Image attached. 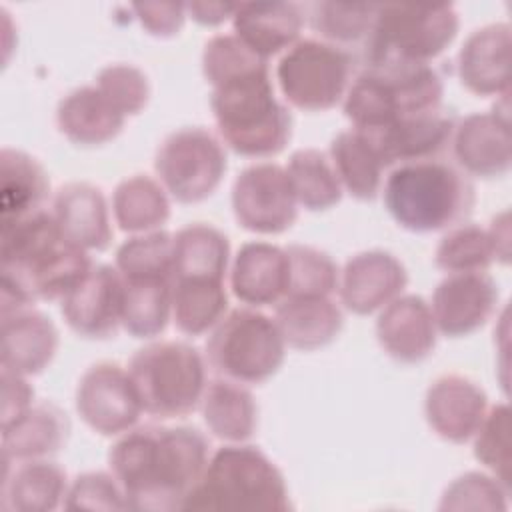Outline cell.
<instances>
[{
	"label": "cell",
	"instance_id": "ee69618b",
	"mask_svg": "<svg viewBox=\"0 0 512 512\" xmlns=\"http://www.w3.org/2000/svg\"><path fill=\"white\" fill-rule=\"evenodd\" d=\"M94 86L128 118L140 114L150 100L148 76L134 64H108L96 74Z\"/></svg>",
	"mask_w": 512,
	"mask_h": 512
},
{
	"label": "cell",
	"instance_id": "ffe728a7",
	"mask_svg": "<svg viewBox=\"0 0 512 512\" xmlns=\"http://www.w3.org/2000/svg\"><path fill=\"white\" fill-rule=\"evenodd\" d=\"M376 340L396 362L418 364L426 360L438 340L430 304L418 294H400L380 310Z\"/></svg>",
	"mask_w": 512,
	"mask_h": 512
},
{
	"label": "cell",
	"instance_id": "f6af8a7d",
	"mask_svg": "<svg viewBox=\"0 0 512 512\" xmlns=\"http://www.w3.org/2000/svg\"><path fill=\"white\" fill-rule=\"evenodd\" d=\"M66 510H128L122 486L112 472H82L78 474L64 498Z\"/></svg>",
	"mask_w": 512,
	"mask_h": 512
},
{
	"label": "cell",
	"instance_id": "44dd1931",
	"mask_svg": "<svg viewBox=\"0 0 512 512\" xmlns=\"http://www.w3.org/2000/svg\"><path fill=\"white\" fill-rule=\"evenodd\" d=\"M290 262L286 248L252 240L238 248L230 268L232 294L250 308L276 306L288 294Z\"/></svg>",
	"mask_w": 512,
	"mask_h": 512
},
{
	"label": "cell",
	"instance_id": "7a4b0ae2",
	"mask_svg": "<svg viewBox=\"0 0 512 512\" xmlns=\"http://www.w3.org/2000/svg\"><path fill=\"white\" fill-rule=\"evenodd\" d=\"M92 268L88 252L68 240L50 210L0 224V280L34 302L62 300Z\"/></svg>",
	"mask_w": 512,
	"mask_h": 512
},
{
	"label": "cell",
	"instance_id": "5b68a950",
	"mask_svg": "<svg viewBox=\"0 0 512 512\" xmlns=\"http://www.w3.org/2000/svg\"><path fill=\"white\" fill-rule=\"evenodd\" d=\"M292 508L280 468L256 446L226 444L210 454L206 470L182 510L286 512Z\"/></svg>",
	"mask_w": 512,
	"mask_h": 512
},
{
	"label": "cell",
	"instance_id": "9c48e42d",
	"mask_svg": "<svg viewBox=\"0 0 512 512\" xmlns=\"http://www.w3.org/2000/svg\"><path fill=\"white\" fill-rule=\"evenodd\" d=\"M356 56L322 42L300 38L276 64V82L284 100L304 112H326L338 106L356 70Z\"/></svg>",
	"mask_w": 512,
	"mask_h": 512
},
{
	"label": "cell",
	"instance_id": "74e56055",
	"mask_svg": "<svg viewBox=\"0 0 512 512\" xmlns=\"http://www.w3.org/2000/svg\"><path fill=\"white\" fill-rule=\"evenodd\" d=\"M492 262H496V252L490 232L472 222L446 230L434 250V264L446 274L486 272Z\"/></svg>",
	"mask_w": 512,
	"mask_h": 512
},
{
	"label": "cell",
	"instance_id": "5bb4252c",
	"mask_svg": "<svg viewBox=\"0 0 512 512\" xmlns=\"http://www.w3.org/2000/svg\"><path fill=\"white\" fill-rule=\"evenodd\" d=\"M498 284L488 272L446 274L432 292L430 310L438 334L448 338L470 336L496 312Z\"/></svg>",
	"mask_w": 512,
	"mask_h": 512
},
{
	"label": "cell",
	"instance_id": "83f0119b",
	"mask_svg": "<svg viewBox=\"0 0 512 512\" xmlns=\"http://www.w3.org/2000/svg\"><path fill=\"white\" fill-rule=\"evenodd\" d=\"M0 506L12 512H52L64 506L68 492L66 472L48 458L4 462Z\"/></svg>",
	"mask_w": 512,
	"mask_h": 512
},
{
	"label": "cell",
	"instance_id": "ba28073f",
	"mask_svg": "<svg viewBox=\"0 0 512 512\" xmlns=\"http://www.w3.org/2000/svg\"><path fill=\"white\" fill-rule=\"evenodd\" d=\"M458 28L460 16L452 4H378L374 30L358 64H432L454 42Z\"/></svg>",
	"mask_w": 512,
	"mask_h": 512
},
{
	"label": "cell",
	"instance_id": "bcb514c9",
	"mask_svg": "<svg viewBox=\"0 0 512 512\" xmlns=\"http://www.w3.org/2000/svg\"><path fill=\"white\" fill-rule=\"evenodd\" d=\"M132 10L140 26L156 38L176 36L186 20V4L176 2H138L132 4Z\"/></svg>",
	"mask_w": 512,
	"mask_h": 512
},
{
	"label": "cell",
	"instance_id": "4dcf8cb0",
	"mask_svg": "<svg viewBox=\"0 0 512 512\" xmlns=\"http://www.w3.org/2000/svg\"><path fill=\"white\" fill-rule=\"evenodd\" d=\"M48 194V174L34 156L16 148L0 150V224L42 210Z\"/></svg>",
	"mask_w": 512,
	"mask_h": 512
},
{
	"label": "cell",
	"instance_id": "ab89813d",
	"mask_svg": "<svg viewBox=\"0 0 512 512\" xmlns=\"http://www.w3.org/2000/svg\"><path fill=\"white\" fill-rule=\"evenodd\" d=\"M290 262L288 296H332L338 290L340 270L320 248L306 244L286 246Z\"/></svg>",
	"mask_w": 512,
	"mask_h": 512
},
{
	"label": "cell",
	"instance_id": "30bf717a",
	"mask_svg": "<svg viewBox=\"0 0 512 512\" xmlns=\"http://www.w3.org/2000/svg\"><path fill=\"white\" fill-rule=\"evenodd\" d=\"M226 168V146L202 126H184L170 132L154 156L158 182L180 204L210 198L218 190Z\"/></svg>",
	"mask_w": 512,
	"mask_h": 512
},
{
	"label": "cell",
	"instance_id": "7402d4cb",
	"mask_svg": "<svg viewBox=\"0 0 512 512\" xmlns=\"http://www.w3.org/2000/svg\"><path fill=\"white\" fill-rule=\"evenodd\" d=\"M62 234L86 252H102L112 242V224L104 192L90 182L60 186L50 208Z\"/></svg>",
	"mask_w": 512,
	"mask_h": 512
},
{
	"label": "cell",
	"instance_id": "2e32d148",
	"mask_svg": "<svg viewBox=\"0 0 512 512\" xmlns=\"http://www.w3.org/2000/svg\"><path fill=\"white\" fill-rule=\"evenodd\" d=\"M408 284L404 264L388 250H364L350 256L340 270L338 294L342 306L358 316L380 312Z\"/></svg>",
	"mask_w": 512,
	"mask_h": 512
},
{
	"label": "cell",
	"instance_id": "52a82bcc",
	"mask_svg": "<svg viewBox=\"0 0 512 512\" xmlns=\"http://www.w3.org/2000/svg\"><path fill=\"white\" fill-rule=\"evenodd\" d=\"M284 356L286 342L276 320L250 306L230 310L210 332L204 352L216 376L244 386L272 378Z\"/></svg>",
	"mask_w": 512,
	"mask_h": 512
},
{
	"label": "cell",
	"instance_id": "ac0fdd59",
	"mask_svg": "<svg viewBox=\"0 0 512 512\" xmlns=\"http://www.w3.org/2000/svg\"><path fill=\"white\" fill-rule=\"evenodd\" d=\"M456 122L458 118L450 110L438 108L404 116L368 136L376 142L386 168H394L408 162L440 160L450 152Z\"/></svg>",
	"mask_w": 512,
	"mask_h": 512
},
{
	"label": "cell",
	"instance_id": "484cf974",
	"mask_svg": "<svg viewBox=\"0 0 512 512\" xmlns=\"http://www.w3.org/2000/svg\"><path fill=\"white\" fill-rule=\"evenodd\" d=\"M70 420L54 402H34L32 408L10 426L2 428V460H44L60 452L68 440Z\"/></svg>",
	"mask_w": 512,
	"mask_h": 512
},
{
	"label": "cell",
	"instance_id": "d4e9b609",
	"mask_svg": "<svg viewBox=\"0 0 512 512\" xmlns=\"http://www.w3.org/2000/svg\"><path fill=\"white\" fill-rule=\"evenodd\" d=\"M126 116L94 86H78L56 106V126L72 144L92 148L112 142L124 128Z\"/></svg>",
	"mask_w": 512,
	"mask_h": 512
},
{
	"label": "cell",
	"instance_id": "f546056e",
	"mask_svg": "<svg viewBox=\"0 0 512 512\" xmlns=\"http://www.w3.org/2000/svg\"><path fill=\"white\" fill-rule=\"evenodd\" d=\"M200 410L208 432L226 444L246 442L258 428V404L252 392L220 376L208 382Z\"/></svg>",
	"mask_w": 512,
	"mask_h": 512
},
{
	"label": "cell",
	"instance_id": "e575fe53",
	"mask_svg": "<svg viewBox=\"0 0 512 512\" xmlns=\"http://www.w3.org/2000/svg\"><path fill=\"white\" fill-rule=\"evenodd\" d=\"M228 294L222 280H172V320L186 336L212 332L226 316Z\"/></svg>",
	"mask_w": 512,
	"mask_h": 512
},
{
	"label": "cell",
	"instance_id": "e0dca14e",
	"mask_svg": "<svg viewBox=\"0 0 512 512\" xmlns=\"http://www.w3.org/2000/svg\"><path fill=\"white\" fill-rule=\"evenodd\" d=\"M486 412V392L460 374L436 378L424 396V416L430 430L450 444L470 442Z\"/></svg>",
	"mask_w": 512,
	"mask_h": 512
},
{
	"label": "cell",
	"instance_id": "836d02e7",
	"mask_svg": "<svg viewBox=\"0 0 512 512\" xmlns=\"http://www.w3.org/2000/svg\"><path fill=\"white\" fill-rule=\"evenodd\" d=\"M112 214L122 232L144 234L160 230L170 218V196L156 178L134 174L116 184Z\"/></svg>",
	"mask_w": 512,
	"mask_h": 512
},
{
	"label": "cell",
	"instance_id": "4316f807",
	"mask_svg": "<svg viewBox=\"0 0 512 512\" xmlns=\"http://www.w3.org/2000/svg\"><path fill=\"white\" fill-rule=\"evenodd\" d=\"M274 320L286 346L302 352L328 346L344 326L342 308L332 296H288L276 304Z\"/></svg>",
	"mask_w": 512,
	"mask_h": 512
},
{
	"label": "cell",
	"instance_id": "9a60e30c",
	"mask_svg": "<svg viewBox=\"0 0 512 512\" xmlns=\"http://www.w3.org/2000/svg\"><path fill=\"white\" fill-rule=\"evenodd\" d=\"M450 152L466 176L502 178L512 166V136L508 110L472 112L456 122Z\"/></svg>",
	"mask_w": 512,
	"mask_h": 512
},
{
	"label": "cell",
	"instance_id": "7bdbcfd3",
	"mask_svg": "<svg viewBox=\"0 0 512 512\" xmlns=\"http://www.w3.org/2000/svg\"><path fill=\"white\" fill-rule=\"evenodd\" d=\"M266 64L268 60L252 52L234 34H216L204 44L202 50V74L210 86Z\"/></svg>",
	"mask_w": 512,
	"mask_h": 512
},
{
	"label": "cell",
	"instance_id": "d6a6232c",
	"mask_svg": "<svg viewBox=\"0 0 512 512\" xmlns=\"http://www.w3.org/2000/svg\"><path fill=\"white\" fill-rule=\"evenodd\" d=\"M378 4H344V2H312L304 6L308 26L318 40L338 46L360 60L366 50Z\"/></svg>",
	"mask_w": 512,
	"mask_h": 512
},
{
	"label": "cell",
	"instance_id": "8fae6325",
	"mask_svg": "<svg viewBox=\"0 0 512 512\" xmlns=\"http://www.w3.org/2000/svg\"><path fill=\"white\" fill-rule=\"evenodd\" d=\"M230 202L238 226L254 234H282L298 218L288 172L276 162L246 166L232 184Z\"/></svg>",
	"mask_w": 512,
	"mask_h": 512
},
{
	"label": "cell",
	"instance_id": "cb8c5ba5",
	"mask_svg": "<svg viewBox=\"0 0 512 512\" xmlns=\"http://www.w3.org/2000/svg\"><path fill=\"white\" fill-rule=\"evenodd\" d=\"M58 330L54 322L34 308L2 316L0 366L22 376L44 372L58 352Z\"/></svg>",
	"mask_w": 512,
	"mask_h": 512
},
{
	"label": "cell",
	"instance_id": "d590c367",
	"mask_svg": "<svg viewBox=\"0 0 512 512\" xmlns=\"http://www.w3.org/2000/svg\"><path fill=\"white\" fill-rule=\"evenodd\" d=\"M124 280V278H122ZM172 320V280H124L122 328L138 340L160 336Z\"/></svg>",
	"mask_w": 512,
	"mask_h": 512
},
{
	"label": "cell",
	"instance_id": "8d00e7d4",
	"mask_svg": "<svg viewBox=\"0 0 512 512\" xmlns=\"http://www.w3.org/2000/svg\"><path fill=\"white\" fill-rule=\"evenodd\" d=\"M298 206L310 212L334 208L342 200V184L326 152L318 148L296 150L284 166Z\"/></svg>",
	"mask_w": 512,
	"mask_h": 512
},
{
	"label": "cell",
	"instance_id": "681fc988",
	"mask_svg": "<svg viewBox=\"0 0 512 512\" xmlns=\"http://www.w3.org/2000/svg\"><path fill=\"white\" fill-rule=\"evenodd\" d=\"M492 244H494V252H496V262L500 264H508L510 260V218H508V210L496 214L488 226Z\"/></svg>",
	"mask_w": 512,
	"mask_h": 512
},
{
	"label": "cell",
	"instance_id": "1f68e13d",
	"mask_svg": "<svg viewBox=\"0 0 512 512\" xmlns=\"http://www.w3.org/2000/svg\"><path fill=\"white\" fill-rule=\"evenodd\" d=\"M230 264V240L212 224L194 222L174 234L172 280H222Z\"/></svg>",
	"mask_w": 512,
	"mask_h": 512
},
{
	"label": "cell",
	"instance_id": "8992f818",
	"mask_svg": "<svg viewBox=\"0 0 512 512\" xmlns=\"http://www.w3.org/2000/svg\"><path fill=\"white\" fill-rule=\"evenodd\" d=\"M206 370L204 354L180 340L150 342L128 362L142 408L156 420L186 418L200 408L208 386Z\"/></svg>",
	"mask_w": 512,
	"mask_h": 512
},
{
	"label": "cell",
	"instance_id": "4fadbf2b",
	"mask_svg": "<svg viewBox=\"0 0 512 512\" xmlns=\"http://www.w3.org/2000/svg\"><path fill=\"white\" fill-rule=\"evenodd\" d=\"M124 280L116 266L92 264L88 274L60 300L68 328L88 340H108L122 326Z\"/></svg>",
	"mask_w": 512,
	"mask_h": 512
},
{
	"label": "cell",
	"instance_id": "7c38bea8",
	"mask_svg": "<svg viewBox=\"0 0 512 512\" xmlns=\"http://www.w3.org/2000/svg\"><path fill=\"white\" fill-rule=\"evenodd\" d=\"M82 422L100 436H120L134 428L144 412L128 368L96 362L78 380L74 394Z\"/></svg>",
	"mask_w": 512,
	"mask_h": 512
},
{
	"label": "cell",
	"instance_id": "6da1fadb",
	"mask_svg": "<svg viewBox=\"0 0 512 512\" xmlns=\"http://www.w3.org/2000/svg\"><path fill=\"white\" fill-rule=\"evenodd\" d=\"M210 460V442L194 426H134L108 452L128 510H182Z\"/></svg>",
	"mask_w": 512,
	"mask_h": 512
},
{
	"label": "cell",
	"instance_id": "277c9868",
	"mask_svg": "<svg viewBox=\"0 0 512 512\" xmlns=\"http://www.w3.org/2000/svg\"><path fill=\"white\" fill-rule=\"evenodd\" d=\"M380 194L390 218L416 234L450 230L466 222L476 204L470 176L442 158L390 168Z\"/></svg>",
	"mask_w": 512,
	"mask_h": 512
},
{
	"label": "cell",
	"instance_id": "7dc6e473",
	"mask_svg": "<svg viewBox=\"0 0 512 512\" xmlns=\"http://www.w3.org/2000/svg\"><path fill=\"white\" fill-rule=\"evenodd\" d=\"M26 378L28 376H22L18 372L2 368V374H0V380H2V408H0L2 428L16 422L34 404V388L28 384Z\"/></svg>",
	"mask_w": 512,
	"mask_h": 512
},
{
	"label": "cell",
	"instance_id": "603a6c76",
	"mask_svg": "<svg viewBox=\"0 0 512 512\" xmlns=\"http://www.w3.org/2000/svg\"><path fill=\"white\" fill-rule=\"evenodd\" d=\"M306 16L296 2H240L232 16L234 36L268 60L300 40Z\"/></svg>",
	"mask_w": 512,
	"mask_h": 512
},
{
	"label": "cell",
	"instance_id": "f1b7e54d",
	"mask_svg": "<svg viewBox=\"0 0 512 512\" xmlns=\"http://www.w3.org/2000/svg\"><path fill=\"white\" fill-rule=\"evenodd\" d=\"M342 190L352 198L370 202L380 196L384 172L388 170L376 142L356 128L338 132L328 148Z\"/></svg>",
	"mask_w": 512,
	"mask_h": 512
},
{
	"label": "cell",
	"instance_id": "3957f363",
	"mask_svg": "<svg viewBox=\"0 0 512 512\" xmlns=\"http://www.w3.org/2000/svg\"><path fill=\"white\" fill-rule=\"evenodd\" d=\"M210 108L218 138L238 156L272 158L292 138V114L274 94L268 64L212 86Z\"/></svg>",
	"mask_w": 512,
	"mask_h": 512
},
{
	"label": "cell",
	"instance_id": "60d3db41",
	"mask_svg": "<svg viewBox=\"0 0 512 512\" xmlns=\"http://www.w3.org/2000/svg\"><path fill=\"white\" fill-rule=\"evenodd\" d=\"M474 458L492 476L510 486V410L506 404L488 408L480 428L472 436Z\"/></svg>",
	"mask_w": 512,
	"mask_h": 512
},
{
	"label": "cell",
	"instance_id": "d6986e66",
	"mask_svg": "<svg viewBox=\"0 0 512 512\" xmlns=\"http://www.w3.org/2000/svg\"><path fill=\"white\" fill-rule=\"evenodd\" d=\"M456 74L460 84L480 98H506L510 92V26L494 22L470 32L458 50Z\"/></svg>",
	"mask_w": 512,
	"mask_h": 512
},
{
	"label": "cell",
	"instance_id": "f35d334b",
	"mask_svg": "<svg viewBox=\"0 0 512 512\" xmlns=\"http://www.w3.org/2000/svg\"><path fill=\"white\" fill-rule=\"evenodd\" d=\"M174 234L152 230L124 240L114 256V266L124 280L170 278L172 280Z\"/></svg>",
	"mask_w": 512,
	"mask_h": 512
},
{
	"label": "cell",
	"instance_id": "c3c4849f",
	"mask_svg": "<svg viewBox=\"0 0 512 512\" xmlns=\"http://www.w3.org/2000/svg\"><path fill=\"white\" fill-rule=\"evenodd\" d=\"M236 4H222V2H192L186 4V14L202 26H218L232 20Z\"/></svg>",
	"mask_w": 512,
	"mask_h": 512
},
{
	"label": "cell",
	"instance_id": "b9f144b4",
	"mask_svg": "<svg viewBox=\"0 0 512 512\" xmlns=\"http://www.w3.org/2000/svg\"><path fill=\"white\" fill-rule=\"evenodd\" d=\"M510 486L492 474L466 472L442 492L440 510H506Z\"/></svg>",
	"mask_w": 512,
	"mask_h": 512
}]
</instances>
